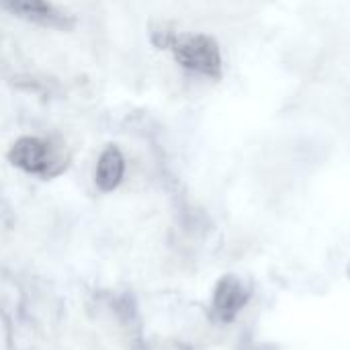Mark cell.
<instances>
[{
  "label": "cell",
  "instance_id": "6da1fadb",
  "mask_svg": "<svg viewBox=\"0 0 350 350\" xmlns=\"http://www.w3.org/2000/svg\"><path fill=\"white\" fill-rule=\"evenodd\" d=\"M164 45L170 47L174 59L193 74L217 80L224 72L219 45L209 35H201V33L168 35Z\"/></svg>",
  "mask_w": 350,
  "mask_h": 350
},
{
  "label": "cell",
  "instance_id": "7a4b0ae2",
  "mask_svg": "<svg viewBox=\"0 0 350 350\" xmlns=\"http://www.w3.org/2000/svg\"><path fill=\"white\" fill-rule=\"evenodd\" d=\"M10 162L29 174H47L51 168L49 146L37 137H21L8 154Z\"/></svg>",
  "mask_w": 350,
  "mask_h": 350
},
{
  "label": "cell",
  "instance_id": "3957f363",
  "mask_svg": "<svg viewBox=\"0 0 350 350\" xmlns=\"http://www.w3.org/2000/svg\"><path fill=\"white\" fill-rule=\"evenodd\" d=\"M123 174H125V158L119 152V148L109 146L96 162L94 183L103 193H111L121 185Z\"/></svg>",
  "mask_w": 350,
  "mask_h": 350
},
{
  "label": "cell",
  "instance_id": "277c9868",
  "mask_svg": "<svg viewBox=\"0 0 350 350\" xmlns=\"http://www.w3.org/2000/svg\"><path fill=\"white\" fill-rule=\"evenodd\" d=\"M244 301H246V293L238 279L226 277L217 283V289L213 293V310L221 320L230 322L240 312Z\"/></svg>",
  "mask_w": 350,
  "mask_h": 350
},
{
  "label": "cell",
  "instance_id": "5b68a950",
  "mask_svg": "<svg viewBox=\"0 0 350 350\" xmlns=\"http://www.w3.org/2000/svg\"><path fill=\"white\" fill-rule=\"evenodd\" d=\"M0 8L39 23H53L57 18L53 6L47 0H0Z\"/></svg>",
  "mask_w": 350,
  "mask_h": 350
}]
</instances>
